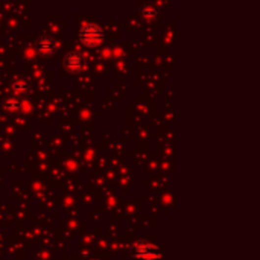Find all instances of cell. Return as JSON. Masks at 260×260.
I'll use <instances>...</instances> for the list:
<instances>
[{
    "instance_id": "obj_1",
    "label": "cell",
    "mask_w": 260,
    "mask_h": 260,
    "mask_svg": "<svg viewBox=\"0 0 260 260\" xmlns=\"http://www.w3.org/2000/svg\"><path fill=\"white\" fill-rule=\"evenodd\" d=\"M134 257L137 260H160V251L157 247L151 245L148 242H137L134 247Z\"/></svg>"
},
{
    "instance_id": "obj_2",
    "label": "cell",
    "mask_w": 260,
    "mask_h": 260,
    "mask_svg": "<svg viewBox=\"0 0 260 260\" xmlns=\"http://www.w3.org/2000/svg\"><path fill=\"white\" fill-rule=\"evenodd\" d=\"M81 40L88 44V46H95L102 40V30L98 25L91 23V25H85L81 29Z\"/></svg>"
},
{
    "instance_id": "obj_3",
    "label": "cell",
    "mask_w": 260,
    "mask_h": 260,
    "mask_svg": "<svg viewBox=\"0 0 260 260\" xmlns=\"http://www.w3.org/2000/svg\"><path fill=\"white\" fill-rule=\"evenodd\" d=\"M82 64H84V58H82V55L78 53V52H72V53H69L67 58H66V67H67L70 72H79L81 67H82Z\"/></svg>"
},
{
    "instance_id": "obj_4",
    "label": "cell",
    "mask_w": 260,
    "mask_h": 260,
    "mask_svg": "<svg viewBox=\"0 0 260 260\" xmlns=\"http://www.w3.org/2000/svg\"><path fill=\"white\" fill-rule=\"evenodd\" d=\"M37 51L41 53V55H49L55 51V43L49 38V37H43L37 41Z\"/></svg>"
},
{
    "instance_id": "obj_5",
    "label": "cell",
    "mask_w": 260,
    "mask_h": 260,
    "mask_svg": "<svg viewBox=\"0 0 260 260\" xmlns=\"http://www.w3.org/2000/svg\"><path fill=\"white\" fill-rule=\"evenodd\" d=\"M5 105H6V108H8L9 111L20 110V101H17V99H8Z\"/></svg>"
},
{
    "instance_id": "obj_6",
    "label": "cell",
    "mask_w": 260,
    "mask_h": 260,
    "mask_svg": "<svg viewBox=\"0 0 260 260\" xmlns=\"http://www.w3.org/2000/svg\"><path fill=\"white\" fill-rule=\"evenodd\" d=\"M156 6L154 5H145L143 8H142V14L145 15V17H149V15H151V17H152V15H154L156 14Z\"/></svg>"
}]
</instances>
